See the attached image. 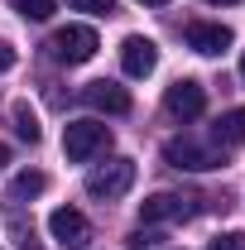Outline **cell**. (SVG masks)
<instances>
[{
    "label": "cell",
    "instance_id": "obj_9",
    "mask_svg": "<svg viewBox=\"0 0 245 250\" xmlns=\"http://www.w3.org/2000/svg\"><path fill=\"white\" fill-rule=\"evenodd\" d=\"M82 101H87L92 111H106V116H125V111H130V92L116 87V82H87V87H82Z\"/></svg>",
    "mask_w": 245,
    "mask_h": 250
},
{
    "label": "cell",
    "instance_id": "obj_5",
    "mask_svg": "<svg viewBox=\"0 0 245 250\" xmlns=\"http://www.w3.org/2000/svg\"><path fill=\"white\" fill-rule=\"evenodd\" d=\"M163 159L173 168H187V173H207V168H221V154L197 145V140H168L163 145Z\"/></svg>",
    "mask_w": 245,
    "mask_h": 250
},
{
    "label": "cell",
    "instance_id": "obj_23",
    "mask_svg": "<svg viewBox=\"0 0 245 250\" xmlns=\"http://www.w3.org/2000/svg\"><path fill=\"white\" fill-rule=\"evenodd\" d=\"M20 250H39V246H29V241H24V246H20Z\"/></svg>",
    "mask_w": 245,
    "mask_h": 250
},
{
    "label": "cell",
    "instance_id": "obj_18",
    "mask_svg": "<svg viewBox=\"0 0 245 250\" xmlns=\"http://www.w3.org/2000/svg\"><path fill=\"white\" fill-rule=\"evenodd\" d=\"M5 67H15V48H10V43H0V72H5Z\"/></svg>",
    "mask_w": 245,
    "mask_h": 250
},
{
    "label": "cell",
    "instance_id": "obj_19",
    "mask_svg": "<svg viewBox=\"0 0 245 250\" xmlns=\"http://www.w3.org/2000/svg\"><path fill=\"white\" fill-rule=\"evenodd\" d=\"M5 164H10V149H5V145H0V173H5Z\"/></svg>",
    "mask_w": 245,
    "mask_h": 250
},
{
    "label": "cell",
    "instance_id": "obj_17",
    "mask_svg": "<svg viewBox=\"0 0 245 250\" xmlns=\"http://www.w3.org/2000/svg\"><path fill=\"white\" fill-rule=\"evenodd\" d=\"M130 246H135V250H149V246H159V236H154V231H135Z\"/></svg>",
    "mask_w": 245,
    "mask_h": 250
},
{
    "label": "cell",
    "instance_id": "obj_7",
    "mask_svg": "<svg viewBox=\"0 0 245 250\" xmlns=\"http://www.w3.org/2000/svg\"><path fill=\"white\" fill-rule=\"evenodd\" d=\"M183 217H192V197H183V192H154V197L140 202V221L144 226H154V221H183Z\"/></svg>",
    "mask_w": 245,
    "mask_h": 250
},
{
    "label": "cell",
    "instance_id": "obj_2",
    "mask_svg": "<svg viewBox=\"0 0 245 250\" xmlns=\"http://www.w3.org/2000/svg\"><path fill=\"white\" fill-rule=\"evenodd\" d=\"M96 48H101V39H96L92 24H67V29H58L53 39H48V53H53L58 62H67V67L96 58Z\"/></svg>",
    "mask_w": 245,
    "mask_h": 250
},
{
    "label": "cell",
    "instance_id": "obj_14",
    "mask_svg": "<svg viewBox=\"0 0 245 250\" xmlns=\"http://www.w3.org/2000/svg\"><path fill=\"white\" fill-rule=\"evenodd\" d=\"M15 10H20L24 20H34V24H43V20L53 15V0H15Z\"/></svg>",
    "mask_w": 245,
    "mask_h": 250
},
{
    "label": "cell",
    "instance_id": "obj_6",
    "mask_svg": "<svg viewBox=\"0 0 245 250\" xmlns=\"http://www.w3.org/2000/svg\"><path fill=\"white\" fill-rule=\"evenodd\" d=\"M48 231H53V241L62 250H87V241H92V226H87V217L77 207H58L48 217Z\"/></svg>",
    "mask_w": 245,
    "mask_h": 250
},
{
    "label": "cell",
    "instance_id": "obj_10",
    "mask_svg": "<svg viewBox=\"0 0 245 250\" xmlns=\"http://www.w3.org/2000/svg\"><path fill=\"white\" fill-rule=\"evenodd\" d=\"M231 43H236V39H231L226 24H202V20H197V24H187V48H192V53L216 58V53H226Z\"/></svg>",
    "mask_w": 245,
    "mask_h": 250
},
{
    "label": "cell",
    "instance_id": "obj_15",
    "mask_svg": "<svg viewBox=\"0 0 245 250\" xmlns=\"http://www.w3.org/2000/svg\"><path fill=\"white\" fill-rule=\"evenodd\" d=\"M72 10H87V15H116V0H67Z\"/></svg>",
    "mask_w": 245,
    "mask_h": 250
},
{
    "label": "cell",
    "instance_id": "obj_13",
    "mask_svg": "<svg viewBox=\"0 0 245 250\" xmlns=\"http://www.w3.org/2000/svg\"><path fill=\"white\" fill-rule=\"evenodd\" d=\"M15 135H20L24 145H39V135H43V130H39V116H34L29 106H15Z\"/></svg>",
    "mask_w": 245,
    "mask_h": 250
},
{
    "label": "cell",
    "instance_id": "obj_20",
    "mask_svg": "<svg viewBox=\"0 0 245 250\" xmlns=\"http://www.w3.org/2000/svg\"><path fill=\"white\" fill-rule=\"evenodd\" d=\"M140 5H168V0H140Z\"/></svg>",
    "mask_w": 245,
    "mask_h": 250
},
{
    "label": "cell",
    "instance_id": "obj_3",
    "mask_svg": "<svg viewBox=\"0 0 245 250\" xmlns=\"http://www.w3.org/2000/svg\"><path fill=\"white\" fill-rule=\"evenodd\" d=\"M106 145H111V130H106L101 121H72L67 130H62V154L72 159V164L96 159Z\"/></svg>",
    "mask_w": 245,
    "mask_h": 250
},
{
    "label": "cell",
    "instance_id": "obj_12",
    "mask_svg": "<svg viewBox=\"0 0 245 250\" xmlns=\"http://www.w3.org/2000/svg\"><path fill=\"white\" fill-rule=\"evenodd\" d=\"M48 192V173H39V168H24L15 183H10V197L15 202H29V197H43Z\"/></svg>",
    "mask_w": 245,
    "mask_h": 250
},
{
    "label": "cell",
    "instance_id": "obj_8",
    "mask_svg": "<svg viewBox=\"0 0 245 250\" xmlns=\"http://www.w3.org/2000/svg\"><path fill=\"white\" fill-rule=\"evenodd\" d=\"M121 67H125V77H149L159 67V43L144 39V34H130L121 43Z\"/></svg>",
    "mask_w": 245,
    "mask_h": 250
},
{
    "label": "cell",
    "instance_id": "obj_21",
    "mask_svg": "<svg viewBox=\"0 0 245 250\" xmlns=\"http://www.w3.org/2000/svg\"><path fill=\"white\" fill-rule=\"evenodd\" d=\"M207 5H236V0H207Z\"/></svg>",
    "mask_w": 245,
    "mask_h": 250
},
{
    "label": "cell",
    "instance_id": "obj_16",
    "mask_svg": "<svg viewBox=\"0 0 245 250\" xmlns=\"http://www.w3.org/2000/svg\"><path fill=\"white\" fill-rule=\"evenodd\" d=\"M241 246H245V236H236V231H226V236H216V241H212L207 250H241Z\"/></svg>",
    "mask_w": 245,
    "mask_h": 250
},
{
    "label": "cell",
    "instance_id": "obj_22",
    "mask_svg": "<svg viewBox=\"0 0 245 250\" xmlns=\"http://www.w3.org/2000/svg\"><path fill=\"white\" fill-rule=\"evenodd\" d=\"M241 82H245V53H241Z\"/></svg>",
    "mask_w": 245,
    "mask_h": 250
},
{
    "label": "cell",
    "instance_id": "obj_1",
    "mask_svg": "<svg viewBox=\"0 0 245 250\" xmlns=\"http://www.w3.org/2000/svg\"><path fill=\"white\" fill-rule=\"evenodd\" d=\"M135 188V159H111V164H101L87 173V192H92L96 202H116Z\"/></svg>",
    "mask_w": 245,
    "mask_h": 250
},
{
    "label": "cell",
    "instance_id": "obj_11",
    "mask_svg": "<svg viewBox=\"0 0 245 250\" xmlns=\"http://www.w3.org/2000/svg\"><path fill=\"white\" fill-rule=\"evenodd\" d=\"M212 140L221 145V149H241V145H245V106L226 111V116H216V125H212Z\"/></svg>",
    "mask_w": 245,
    "mask_h": 250
},
{
    "label": "cell",
    "instance_id": "obj_4",
    "mask_svg": "<svg viewBox=\"0 0 245 250\" xmlns=\"http://www.w3.org/2000/svg\"><path fill=\"white\" fill-rule=\"evenodd\" d=\"M163 111H168L173 121H197V116L207 111V87H202V82H192V77L173 82V87L163 92Z\"/></svg>",
    "mask_w": 245,
    "mask_h": 250
}]
</instances>
